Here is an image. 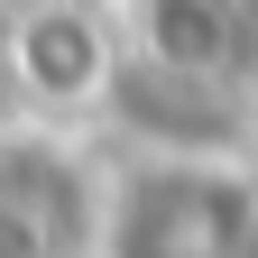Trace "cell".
<instances>
[{"instance_id": "obj_3", "label": "cell", "mask_w": 258, "mask_h": 258, "mask_svg": "<svg viewBox=\"0 0 258 258\" xmlns=\"http://www.w3.org/2000/svg\"><path fill=\"white\" fill-rule=\"evenodd\" d=\"M120 64H129V37L83 10V0H28V10L0 28V74L28 102V120H83V111H111L120 102Z\"/></svg>"}, {"instance_id": "obj_2", "label": "cell", "mask_w": 258, "mask_h": 258, "mask_svg": "<svg viewBox=\"0 0 258 258\" xmlns=\"http://www.w3.org/2000/svg\"><path fill=\"white\" fill-rule=\"evenodd\" d=\"M102 184L74 129L0 120V258H92L102 240Z\"/></svg>"}, {"instance_id": "obj_5", "label": "cell", "mask_w": 258, "mask_h": 258, "mask_svg": "<svg viewBox=\"0 0 258 258\" xmlns=\"http://www.w3.org/2000/svg\"><path fill=\"white\" fill-rule=\"evenodd\" d=\"M249 258H258V212H249Z\"/></svg>"}, {"instance_id": "obj_1", "label": "cell", "mask_w": 258, "mask_h": 258, "mask_svg": "<svg viewBox=\"0 0 258 258\" xmlns=\"http://www.w3.org/2000/svg\"><path fill=\"white\" fill-rule=\"evenodd\" d=\"M258 184L221 148H148L102 184L92 258H249Z\"/></svg>"}, {"instance_id": "obj_6", "label": "cell", "mask_w": 258, "mask_h": 258, "mask_svg": "<svg viewBox=\"0 0 258 258\" xmlns=\"http://www.w3.org/2000/svg\"><path fill=\"white\" fill-rule=\"evenodd\" d=\"M0 10H10V0H0Z\"/></svg>"}, {"instance_id": "obj_4", "label": "cell", "mask_w": 258, "mask_h": 258, "mask_svg": "<svg viewBox=\"0 0 258 258\" xmlns=\"http://www.w3.org/2000/svg\"><path fill=\"white\" fill-rule=\"evenodd\" d=\"M129 55L231 92L258 74V0H129Z\"/></svg>"}]
</instances>
